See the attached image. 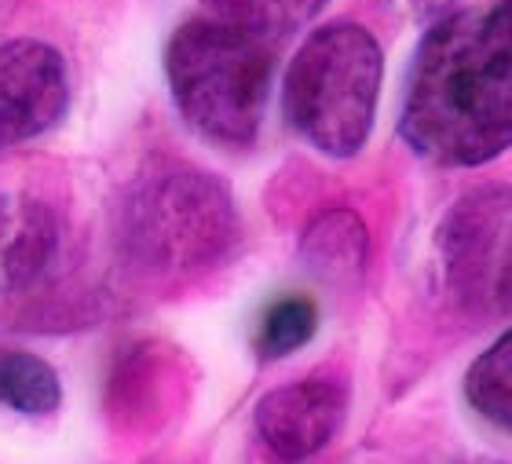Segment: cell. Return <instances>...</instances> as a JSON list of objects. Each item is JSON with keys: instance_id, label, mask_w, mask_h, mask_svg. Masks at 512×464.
Wrapping results in <instances>:
<instances>
[{"instance_id": "obj_5", "label": "cell", "mask_w": 512, "mask_h": 464, "mask_svg": "<svg viewBox=\"0 0 512 464\" xmlns=\"http://www.w3.org/2000/svg\"><path fill=\"white\" fill-rule=\"evenodd\" d=\"M447 293L469 315L512 307V187L487 183L461 194L436 234Z\"/></svg>"}, {"instance_id": "obj_4", "label": "cell", "mask_w": 512, "mask_h": 464, "mask_svg": "<svg viewBox=\"0 0 512 464\" xmlns=\"http://www.w3.org/2000/svg\"><path fill=\"white\" fill-rule=\"evenodd\" d=\"M384 81L377 37L359 22L308 33L282 81V110L304 143L326 158H355L374 132Z\"/></svg>"}, {"instance_id": "obj_11", "label": "cell", "mask_w": 512, "mask_h": 464, "mask_svg": "<svg viewBox=\"0 0 512 464\" xmlns=\"http://www.w3.org/2000/svg\"><path fill=\"white\" fill-rule=\"evenodd\" d=\"M63 384L59 373L30 351L0 348V406L22 417H44L59 410Z\"/></svg>"}, {"instance_id": "obj_6", "label": "cell", "mask_w": 512, "mask_h": 464, "mask_svg": "<svg viewBox=\"0 0 512 464\" xmlns=\"http://www.w3.org/2000/svg\"><path fill=\"white\" fill-rule=\"evenodd\" d=\"M66 106L70 74L52 44L33 37L0 44V150L52 132Z\"/></svg>"}, {"instance_id": "obj_7", "label": "cell", "mask_w": 512, "mask_h": 464, "mask_svg": "<svg viewBox=\"0 0 512 464\" xmlns=\"http://www.w3.org/2000/svg\"><path fill=\"white\" fill-rule=\"evenodd\" d=\"M344 406H348V395L341 380L304 377L267 391L256 402L253 424L271 457L297 464L330 446L344 421Z\"/></svg>"}, {"instance_id": "obj_2", "label": "cell", "mask_w": 512, "mask_h": 464, "mask_svg": "<svg viewBox=\"0 0 512 464\" xmlns=\"http://www.w3.org/2000/svg\"><path fill=\"white\" fill-rule=\"evenodd\" d=\"M242 242V216L224 180L187 161H150L114 209V245L132 271L187 278L224 264Z\"/></svg>"}, {"instance_id": "obj_13", "label": "cell", "mask_w": 512, "mask_h": 464, "mask_svg": "<svg viewBox=\"0 0 512 464\" xmlns=\"http://www.w3.org/2000/svg\"><path fill=\"white\" fill-rule=\"evenodd\" d=\"M319 329V307L311 296H286L267 307L260 333H256V351L264 359H282L304 348Z\"/></svg>"}, {"instance_id": "obj_1", "label": "cell", "mask_w": 512, "mask_h": 464, "mask_svg": "<svg viewBox=\"0 0 512 464\" xmlns=\"http://www.w3.org/2000/svg\"><path fill=\"white\" fill-rule=\"evenodd\" d=\"M399 132L447 169H476L512 147V0L450 11L425 33Z\"/></svg>"}, {"instance_id": "obj_12", "label": "cell", "mask_w": 512, "mask_h": 464, "mask_svg": "<svg viewBox=\"0 0 512 464\" xmlns=\"http://www.w3.org/2000/svg\"><path fill=\"white\" fill-rule=\"evenodd\" d=\"M465 399L483 421L512 435V329H505L465 373Z\"/></svg>"}, {"instance_id": "obj_8", "label": "cell", "mask_w": 512, "mask_h": 464, "mask_svg": "<svg viewBox=\"0 0 512 464\" xmlns=\"http://www.w3.org/2000/svg\"><path fill=\"white\" fill-rule=\"evenodd\" d=\"M59 245L55 212L26 194H0V296L22 293L52 264Z\"/></svg>"}, {"instance_id": "obj_10", "label": "cell", "mask_w": 512, "mask_h": 464, "mask_svg": "<svg viewBox=\"0 0 512 464\" xmlns=\"http://www.w3.org/2000/svg\"><path fill=\"white\" fill-rule=\"evenodd\" d=\"M322 8L326 0H202V15L253 33L267 44L308 26Z\"/></svg>"}, {"instance_id": "obj_3", "label": "cell", "mask_w": 512, "mask_h": 464, "mask_svg": "<svg viewBox=\"0 0 512 464\" xmlns=\"http://www.w3.org/2000/svg\"><path fill=\"white\" fill-rule=\"evenodd\" d=\"M165 77L183 121L220 147H253L271 99V44L198 15L169 37Z\"/></svg>"}, {"instance_id": "obj_14", "label": "cell", "mask_w": 512, "mask_h": 464, "mask_svg": "<svg viewBox=\"0 0 512 464\" xmlns=\"http://www.w3.org/2000/svg\"><path fill=\"white\" fill-rule=\"evenodd\" d=\"M443 464H505V461H494V457H454V461H443Z\"/></svg>"}, {"instance_id": "obj_9", "label": "cell", "mask_w": 512, "mask_h": 464, "mask_svg": "<svg viewBox=\"0 0 512 464\" xmlns=\"http://www.w3.org/2000/svg\"><path fill=\"white\" fill-rule=\"evenodd\" d=\"M300 256H304V267L322 282H352L366 267V227L344 209L322 212L304 231Z\"/></svg>"}]
</instances>
